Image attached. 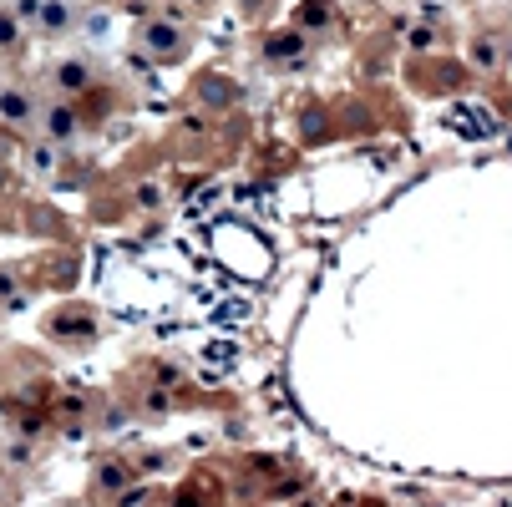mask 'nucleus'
<instances>
[{"mask_svg": "<svg viewBox=\"0 0 512 507\" xmlns=\"http://www.w3.org/2000/svg\"><path fill=\"white\" fill-rule=\"evenodd\" d=\"M127 482H132L127 462H107V467L97 472V487H102V492H112V487H127Z\"/></svg>", "mask_w": 512, "mask_h": 507, "instance_id": "nucleus-10", "label": "nucleus"}, {"mask_svg": "<svg viewBox=\"0 0 512 507\" xmlns=\"http://www.w3.org/2000/svg\"><path fill=\"white\" fill-rule=\"evenodd\" d=\"M132 46L142 51V61H153V66H178L188 56V31L173 16H148V21H137Z\"/></svg>", "mask_w": 512, "mask_h": 507, "instance_id": "nucleus-1", "label": "nucleus"}, {"mask_svg": "<svg viewBox=\"0 0 512 507\" xmlns=\"http://www.w3.org/2000/svg\"><path fill=\"white\" fill-rule=\"evenodd\" d=\"M97 87V61L92 56H61L51 61V97H66V102H77V92H92Z\"/></svg>", "mask_w": 512, "mask_h": 507, "instance_id": "nucleus-3", "label": "nucleus"}, {"mask_svg": "<svg viewBox=\"0 0 512 507\" xmlns=\"http://www.w3.org/2000/svg\"><path fill=\"white\" fill-rule=\"evenodd\" d=\"M431 41H436V31H426V26H411V46H416V51H426Z\"/></svg>", "mask_w": 512, "mask_h": 507, "instance_id": "nucleus-13", "label": "nucleus"}, {"mask_svg": "<svg viewBox=\"0 0 512 507\" xmlns=\"http://www.w3.org/2000/svg\"><path fill=\"white\" fill-rule=\"evenodd\" d=\"M71 31H77V0H41V11H36V21H31V36L61 41V36H71Z\"/></svg>", "mask_w": 512, "mask_h": 507, "instance_id": "nucleus-4", "label": "nucleus"}, {"mask_svg": "<svg viewBox=\"0 0 512 507\" xmlns=\"http://www.w3.org/2000/svg\"><path fill=\"white\" fill-rule=\"evenodd\" d=\"M330 21H335L330 0H305L300 16H295V26H300V31H315V26H330Z\"/></svg>", "mask_w": 512, "mask_h": 507, "instance_id": "nucleus-8", "label": "nucleus"}, {"mask_svg": "<svg viewBox=\"0 0 512 507\" xmlns=\"http://www.w3.org/2000/svg\"><path fill=\"white\" fill-rule=\"evenodd\" d=\"M168 406H173V396H168L163 386H158V391H148V396H142V411H148V416H163Z\"/></svg>", "mask_w": 512, "mask_h": 507, "instance_id": "nucleus-12", "label": "nucleus"}, {"mask_svg": "<svg viewBox=\"0 0 512 507\" xmlns=\"http://www.w3.org/2000/svg\"><path fill=\"white\" fill-rule=\"evenodd\" d=\"M26 41H31L26 21H21L11 6H0V56H21V51H26Z\"/></svg>", "mask_w": 512, "mask_h": 507, "instance_id": "nucleus-6", "label": "nucleus"}, {"mask_svg": "<svg viewBox=\"0 0 512 507\" xmlns=\"http://www.w3.org/2000/svg\"><path fill=\"white\" fill-rule=\"evenodd\" d=\"M31 127H36L41 142H51V148H71V142L82 137V112H77V102H66V97H41Z\"/></svg>", "mask_w": 512, "mask_h": 507, "instance_id": "nucleus-2", "label": "nucleus"}, {"mask_svg": "<svg viewBox=\"0 0 512 507\" xmlns=\"http://www.w3.org/2000/svg\"><path fill=\"white\" fill-rule=\"evenodd\" d=\"M0 122L6 127H31L36 122V97L26 87H0Z\"/></svg>", "mask_w": 512, "mask_h": 507, "instance_id": "nucleus-5", "label": "nucleus"}, {"mask_svg": "<svg viewBox=\"0 0 512 507\" xmlns=\"http://www.w3.org/2000/svg\"><path fill=\"white\" fill-rule=\"evenodd\" d=\"M305 56H310V41H305L300 31H279V36H269V61H274V66H284V61L295 66V61H305Z\"/></svg>", "mask_w": 512, "mask_h": 507, "instance_id": "nucleus-7", "label": "nucleus"}, {"mask_svg": "<svg viewBox=\"0 0 512 507\" xmlns=\"http://www.w3.org/2000/svg\"><path fill=\"white\" fill-rule=\"evenodd\" d=\"M26 163H31V173H36V178H51V173H56V163H61V153L51 148V142H31Z\"/></svg>", "mask_w": 512, "mask_h": 507, "instance_id": "nucleus-9", "label": "nucleus"}, {"mask_svg": "<svg viewBox=\"0 0 512 507\" xmlns=\"http://www.w3.org/2000/svg\"><path fill=\"white\" fill-rule=\"evenodd\" d=\"M472 61H477V66H482V71H492V66H497V61H502V51H497V41H487V36H482V41H477V46H472Z\"/></svg>", "mask_w": 512, "mask_h": 507, "instance_id": "nucleus-11", "label": "nucleus"}]
</instances>
